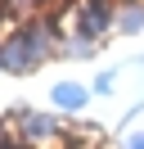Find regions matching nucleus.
<instances>
[{"label":"nucleus","instance_id":"nucleus-1","mask_svg":"<svg viewBox=\"0 0 144 149\" xmlns=\"http://www.w3.org/2000/svg\"><path fill=\"white\" fill-rule=\"evenodd\" d=\"M113 27H117V0H86L77 9V36L90 41V45Z\"/></svg>","mask_w":144,"mask_h":149},{"label":"nucleus","instance_id":"nucleus-2","mask_svg":"<svg viewBox=\"0 0 144 149\" xmlns=\"http://www.w3.org/2000/svg\"><path fill=\"white\" fill-rule=\"evenodd\" d=\"M18 127V140H27V145H45V140H59L63 127L68 122H59L54 113H36V109H14L9 113Z\"/></svg>","mask_w":144,"mask_h":149},{"label":"nucleus","instance_id":"nucleus-3","mask_svg":"<svg viewBox=\"0 0 144 149\" xmlns=\"http://www.w3.org/2000/svg\"><path fill=\"white\" fill-rule=\"evenodd\" d=\"M45 59L36 54V45L27 41V32L18 27L14 36L0 41V72H32V68H41Z\"/></svg>","mask_w":144,"mask_h":149},{"label":"nucleus","instance_id":"nucleus-4","mask_svg":"<svg viewBox=\"0 0 144 149\" xmlns=\"http://www.w3.org/2000/svg\"><path fill=\"white\" fill-rule=\"evenodd\" d=\"M90 95H95L90 86H77V81H59V86L50 91V100H54V109H59V113L77 118V113H81V109L90 104Z\"/></svg>","mask_w":144,"mask_h":149},{"label":"nucleus","instance_id":"nucleus-5","mask_svg":"<svg viewBox=\"0 0 144 149\" xmlns=\"http://www.w3.org/2000/svg\"><path fill=\"white\" fill-rule=\"evenodd\" d=\"M117 32H126V36L144 32V0H122L117 5Z\"/></svg>","mask_w":144,"mask_h":149},{"label":"nucleus","instance_id":"nucleus-6","mask_svg":"<svg viewBox=\"0 0 144 149\" xmlns=\"http://www.w3.org/2000/svg\"><path fill=\"white\" fill-rule=\"evenodd\" d=\"M113 86H117V72H113V68H104V72L90 81V91H95V95H113Z\"/></svg>","mask_w":144,"mask_h":149},{"label":"nucleus","instance_id":"nucleus-7","mask_svg":"<svg viewBox=\"0 0 144 149\" xmlns=\"http://www.w3.org/2000/svg\"><path fill=\"white\" fill-rule=\"evenodd\" d=\"M63 54H68V59H90V54H95V45H90V41H81V36H77V41H72L68 50H63Z\"/></svg>","mask_w":144,"mask_h":149},{"label":"nucleus","instance_id":"nucleus-8","mask_svg":"<svg viewBox=\"0 0 144 149\" xmlns=\"http://www.w3.org/2000/svg\"><path fill=\"white\" fill-rule=\"evenodd\" d=\"M122 149H144V131H131V136L122 140Z\"/></svg>","mask_w":144,"mask_h":149},{"label":"nucleus","instance_id":"nucleus-9","mask_svg":"<svg viewBox=\"0 0 144 149\" xmlns=\"http://www.w3.org/2000/svg\"><path fill=\"white\" fill-rule=\"evenodd\" d=\"M0 149H32L27 140H0Z\"/></svg>","mask_w":144,"mask_h":149}]
</instances>
